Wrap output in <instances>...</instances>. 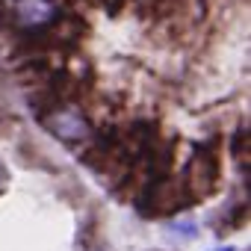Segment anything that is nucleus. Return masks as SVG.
<instances>
[{
  "label": "nucleus",
  "mask_w": 251,
  "mask_h": 251,
  "mask_svg": "<svg viewBox=\"0 0 251 251\" xmlns=\"http://www.w3.org/2000/svg\"><path fill=\"white\" fill-rule=\"evenodd\" d=\"M45 127L65 145H80L92 136V124L77 106H56L45 115Z\"/></svg>",
  "instance_id": "nucleus-1"
},
{
  "label": "nucleus",
  "mask_w": 251,
  "mask_h": 251,
  "mask_svg": "<svg viewBox=\"0 0 251 251\" xmlns=\"http://www.w3.org/2000/svg\"><path fill=\"white\" fill-rule=\"evenodd\" d=\"M56 21V3L53 0H12V24L18 30L36 33Z\"/></svg>",
  "instance_id": "nucleus-2"
},
{
  "label": "nucleus",
  "mask_w": 251,
  "mask_h": 251,
  "mask_svg": "<svg viewBox=\"0 0 251 251\" xmlns=\"http://www.w3.org/2000/svg\"><path fill=\"white\" fill-rule=\"evenodd\" d=\"M216 180H219V163H216V154L213 151H198L189 163V172H186V189L192 198H204L216 189Z\"/></svg>",
  "instance_id": "nucleus-3"
},
{
  "label": "nucleus",
  "mask_w": 251,
  "mask_h": 251,
  "mask_svg": "<svg viewBox=\"0 0 251 251\" xmlns=\"http://www.w3.org/2000/svg\"><path fill=\"white\" fill-rule=\"evenodd\" d=\"M169 230H177V233H195V225H186V222H172Z\"/></svg>",
  "instance_id": "nucleus-4"
},
{
  "label": "nucleus",
  "mask_w": 251,
  "mask_h": 251,
  "mask_svg": "<svg viewBox=\"0 0 251 251\" xmlns=\"http://www.w3.org/2000/svg\"><path fill=\"white\" fill-rule=\"evenodd\" d=\"M0 186H3V166H0Z\"/></svg>",
  "instance_id": "nucleus-5"
}]
</instances>
